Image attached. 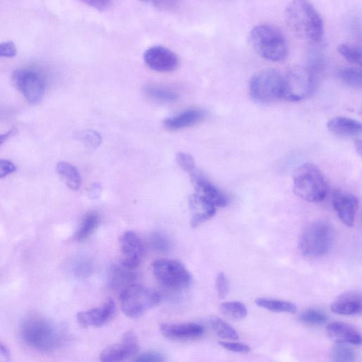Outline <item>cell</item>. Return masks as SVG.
<instances>
[{
    "instance_id": "6da1fadb",
    "label": "cell",
    "mask_w": 362,
    "mask_h": 362,
    "mask_svg": "<svg viewBox=\"0 0 362 362\" xmlns=\"http://www.w3.org/2000/svg\"><path fill=\"white\" fill-rule=\"evenodd\" d=\"M288 27L295 36L319 43L324 35L323 20L309 0H292L285 10Z\"/></svg>"
},
{
    "instance_id": "7a4b0ae2",
    "label": "cell",
    "mask_w": 362,
    "mask_h": 362,
    "mask_svg": "<svg viewBox=\"0 0 362 362\" xmlns=\"http://www.w3.org/2000/svg\"><path fill=\"white\" fill-rule=\"evenodd\" d=\"M21 336L29 347L43 352H52L63 344L64 336L51 321L42 317H29L21 326Z\"/></svg>"
},
{
    "instance_id": "3957f363",
    "label": "cell",
    "mask_w": 362,
    "mask_h": 362,
    "mask_svg": "<svg viewBox=\"0 0 362 362\" xmlns=\"http://www.w3.org/2000/svg\"><path fill=\"white\" fill-rule=\"evenodd\" d=\"M249 41L254 51L262 58L281 62L288 57L287 39L278 27L262 24L255 26L250 33Z\"/></svg>"
},
{
    "instance_id": "277c9868",
    "label": "cell",
    "mask_w": 362,
    "mask_h": 362,
    "mask_svg": "<svg viewBox=\"0 0 362 362\" xmlns=\"http://www.w3.org/2000/svg\"><path fill=\"white\" fill-rule=\"evenodd\" d=\"M293 188L296 194L309 203L323 201L328 192V185L324 175L311 163H303L296 170Z\"/></svg>"
},
{
    "instance_id": "5b68a950",
    "label": "cell",
    "mask_w": 362,
    "mask_h": 362,
    "mask_svg": "<svg viewBox=\"0 0 362 362\" xmlns=\"http://www.w3.org/2000/svg\"><path fill=\"white\" fill-rule=\"evenodd\" d=\"M336 239L332 225L325 221H316L307 226L300 237L299 248L308 257H318L332 250Z\"/></svg>"
},
{
    "instance_id": "8992f818",
    "label": "cell",
    "mask_w": 362,
    "mask_h": 362,
    "mask_svg": "<svg viewBox=\"0 0 362 362\" xmlns=\"http://www.w3.org/2000/svg\"><path fill=\"white\" fill-rule=\"evenodd\" d=\"M161 301L159 293L142 284H132L120 291V303L124 314L131 318L142 316Z\"/></svg>"
},
{
    "instance_id": "52a82bcc",
    "label": "cell",
    "mask_w": 362,
    "mask_h": 362,
    "mask_svg": "<svg viewBox=\"0 0 362 362\" xmlns=\"http://www.w3.org/2000/svg\"><path fill=\"white\" fill-rule=\"evenodd\" d=\"M285 77L280 72L268 69L255 74L250 82L252 100L258 104H270L284 96Z\"/></svg>"
},
{
    "instance_id": "ba28073f",
    "label": "cell",
    "mask_w": 362,
    "mask_h": 362,
    "mask_svg": "<svg viewBox=\"0 0 362 362\" xmlns=\"http://www.w3.org/2000/svg\"><path fill=\"white\" fill-rule=\"evenodd\" d=\"M154 276L163 285L172 289H183L190 285L192 277L181 262L168 259H159L153 262Z\"/></svg>"
},
{
    "instance_id": "9c48e42d",
    "label": "cell",
    "mask_w": 362,
    "mask_h": 362,
    "mask_svg": "<svg viewBox=\"0 0 362 362\" xmlns=\"http://www.w3.org/2000/svg\"><path fill=\"white\" fill-rule=\"evenodd\" d=\"M15 87L21 92L30 105L42 102L46 91V82L37 71L31 69H19L12 75Z\"/></svg>"
},
{
    "instance_id": "30bf717a",
    "label": "cell",
    "mask_w": 362,
    "mask_h": 362,
    "mask_svg": "<svg viewBox=\"0 0 362 362\" xmlns=\"http://www.w3.org/2000/svg\"><path fill=\"white\" fill-rule=\"evenodd\" d=\"M315 84V74L311 69L294 71L285 77L283 98L294 102L303 100L314 91Z\"/></svg>"
},
{
    "instance_id": "8fae6325",
    "label": "cell",
    "mask_w": 362,
    "mask_h": 362,
    "mask_svg": "<svg viewBox=\"0 0 362 362\" xmlns=\"http://www.w3.org/2000/svg\"><path fill=\"white\" fill-rule=\"evenodd\" d=\"M119 245L120 265L129 270H136L141 265L145 252L141 239L134 232H126L120 236Z\"/></svg>"
},
{
    "instance_id": "7c38bea8",
    "label": "cell",
    "mask_w": 362,
    "mask_h": 362,
    "mask_svg": "<svg viewBox=\"0 0 362 362\" xmlns=\"http://www.w3.org/2000/svg\"><path fill=\"white\" fill-rule=\"evenodd\" d=\"M147 67L159 73H170L176 71L179 65V58L172 51L163 46H153L144 54Z\"/></svg>"
},
{
    "instance_id": "4fadbf2b",
    "label": "cell",
    "mask_w": 362,
    "mask_h": 362,
    "mask_svg": "<svg viewBox=\"0 0 362 362\" xmlns=\"http://www.w3.org/2000/svg\"><path fill=\"white\" fill-rule=\"evenodd\" d=\"M139 348L137 336L134 333L127 332L123 336L120 343L104 350L100 355V360L104 362L125 361L135 356Z\"/></svg>"
},
{
    "instance_id": "5bb4252c",
    "label": "cell",
    "mask_w": 362,
    "mask_h": 362,
    "mask_svg": "<svg viewBox=\"0 0 362 362\" xmlns=\"http://www.w3.org/2000/svg\"><path fill=\"white\" fill-rule=\"evenodd\" d=\"M334 208L341 221L349 227L354 225L359 208L357 197L347 192L336 190L332 197Z\"/></svg>"
},
{
    "instance_id": "9a60e30c",
    "label": "cell",
    "mask_w": 362,
    "mask_h": 362,
    "mask_svg": "<svg viewBox=\"0 0 362 362\" xmlns=\"http://www.w3.org/2000/svg\"><path fill=\"white\" fill-rule=\"evenodd\" d=\"M160 331L164 337L172 340H194L202 337L205 333L204 327L199 323H163Z\"/></svg>"
},
{
    "instance_id": "2e32d148",
    "label": "cell",
    "mask_w": 362,
    "mask_h": 362,
    "mask_svg": "<svg viewBox=\"0 0 362 362\" xmlns=\"http://www.w3.org/2000/svg\"><path fill=\"white\" fill-rule=\"evenodd\" d=\"M190 177L197 194L204 197L216 207L224 208L228 205L227 196L203 174L193 171L190 173Z\"/></svg>"
},
{
    "instance_id": "e0dca14e",
    "label": "cell",
    "mask_w": 362,
    "mask_h": 362,
    "mask_svg": "<svg viewBox=\"0 0 362 362\" xmlns=\"http://www.w3.org/2000/svg\"><path fill=\"white\" fill-rule=\"evenodd\" d=\"M115 314V302L109 300L100 307L78 313L77 319L84 327H102L111 320Z\"/></svg>"
},
{
    "instance_id": "ac0fdd59",
    "label": "cell",
    "mask_w": 362,
    "mask_h": 362,
    "mask_svg": "<svg viewBox=\"0 0 362 362\" xmlns=\"http://www.w3.org/2000/svg\"><path fill=\"white\" fill-rule=\"evenodd\" d=\"M189 205L192 212L191 226L194 228L212 218L217 212L216 206L197 193L190 197Z\"/></svg>"
},
{
    "instance_id": "d6986e66",
    "label": "cell",
    "mask_w": 362,
    "mask_h": 362,
    "mask_svg": "<svg viewBox=\"0 0 362 362\" xmlns=\"http://www.w3.org/2000/svg\"><path fill=\"white\" fill-rule=\"evenodd\" d=\"M329 337L336 343L361 345L362 339L360 334L351 325L343 322H333L327 326Z\"/></svg>"
},
{
    "instance_id": "ffe728a7",
    "label": "cell",
    "mask_w": 362,
    "mask_h": 362,
    "mask_svg": "<svg viewBox=\"0 0 362 362\" xmlns=\"http://www.w3.org/2000/svg\"><path fill=\"white\" fill-rule=\"evenodd\" d=\"M332 311L339 315L352 316L361 313V296L357 292H349L341 296L331 306Z\"/></svg>"
},
{
    "instance_id": "44dd1931",
    "label": "cell",
    "mask_w": 362,
    "mask_h": 362,
    "mask_svg": "<svg viewBox=\"0 0 362 362\" xmlns=\"http://www.w3.org/2000/svg\"><path fill=\"white\" fill-rule=\"evenodd\" d=\"M327 128L332 133L341 137H355L359 136L362 131L361 123L345 117L332 119L327 123Z\"/></svg>"
},
{
    "instance_id": "7402d4cb",
    "label": "cell",
    "mask_w": 362,
    "mask_h": 362,
    "mask_svg": "<svg viewBox=\"0 0 362 362\" xmlns=\"http://www.w3.org/2000/svg\"><path fill=\"white\" fill-rule=\"evenodd\" d=\"M206 117L204 111L199 109H190L163 121L164 125L171 130H177L190 127L201 122Z\"/></svg>"
},
{
    "instance_id": "603a6c76",
    "label": "cell",
    "mask_w": 362,
    "mask_h": 362,
    "mask_svg": "<svg viewBox=\"0 0 362 362\" xmlns=\"http://www.w3.org/2000/svg\"><path fill=\"white\" fill-rule=\"evenodd\" d=\"M136 279L137 276L134 271L129 270L121 265L113 266L109 272V284L112 289L121 291L135 283Z\"/></svg>"
},
{
    "instance_id": "cb8c5ba5",
    "label": "cell",
    "mask_w": 362,
    "mask_h": 362,
    "mask_svg": "<svg viewBox=\"0 0 362 362\" xmlns=\"http://www.w3.org/2000/svg\"><path fill=\"white\" fill-rule=\"evenodd\" d=\"M57 172L71 190H78L80 188L82 177L78 170L73 164L60 161L57 163Z\"/></svg>"
},
{
    "instance_id": "d4e9b609",
    "label": "cell",
    "mask_w": 362,
    "mask_h": 362,
    "mask_svg": "<svg viewBox=\"0 0 362 362\" xmlns=\"http://www.w3.org/2000/svg\"><path fill=\"white\" fill-rule=\"evenodd\" d=\"M257 307L275 313L294 314L298 307L294 304L279 300L258 298L255 300Z\"/></svg>"
},
{
    "instance_id": "484cf974",
    "label": "cell",
    "mask_w": 362,
    "mask_h": 362,
    "mask_svg": "<svg viewBox=\"0 0 362 362\" xmlns=\"http://www.w3.org/2000/svg\"><path fill=\"white\" fill-rule=\"evenodd\" d=\"M146 94L152 100L163 104L174 103L178 100V94L172 90L154 85H149L145 88Z\"/></svg>"
},
{
    "instance_id": "4316f807",
    "label": "cell",
    "mask_w": 362,
    "mask_h": 362,
    "mask_svg": "<svg viewBox=\"0 0 362 362\" xmlns=\"http://www.w3.org/2000/svg\"><path fill=\"white\" fill-rule=\"evenodd\" d=\"M100 219L95 212L89 213L82 221L79 229L78 230L75 238L78 242H82L89 237L95 231Z\"/></svg>"
},
{
    "instance_id": "83f0119b",
    "label": "cell",
    "mask_w": 362,
    "mask_h": 362,
    "mask_svg": "<svg viewBox=\"0 0 362 362\" xmlns=\"http://www.w3.org/2000/svg\"><path fill=\"white\" fill-rule=\"evenodd\" d=\"M339 80L350 87L361 89L362 86V71L361 69L344 67L337 72Z\"/></svg>"
},
{
    "instance_id": "f1b7e54d",
    "label": "cell",
    "mask_w": 362,
    "mask_h": 362,
    "mask_svg": "<svg viewBox=\"0 0 362 362\" xmlns=\"http://www.w3.org/2000/svg\"><path fill=\"white\" fill-rule=\"evenodd\" d=\"M210 324L214 332L219 338L226 340H238L239 338V334L234 327L223 319L213 316L210 319Z\"/></svg>"
},
{
    "instance_id": "f546056e",
    "label": "cell",
    "mask_w": 362,
    "mask_h": 362,
    "mask_svg": "<svg viewBox=\"0 0 362 362\" xmlns=\"http://www.w3.org/2000/svg\"><path fill=\"white\" fill-rule=\"evenodd\" d=\"M220 311L229 319L240 320L245 318L248 314L246 306L239 302H224L220 305Z\"/></svg>"
},
{
    "instance_id": "4dcf8cb0",
    "label": "cell",
    "mask_w": 362,
    "mask_h": 362,
    "mask_svg": "<svg viewBox=\"0 0 362 362\" xmlns=\"http://www.w3.org/2000/svg\"><path fill=\"white\" fill-rule=\"evenodd\" d=\"M356 353L347 344L337 343L331 351V358L336 362H353Z\"/></svg>"
},
{
    "instance_id": "1f68e13d",
    "label": "cell",
    "mask_w": 362,
    "mask_h": 362,
    "mask_svg": "<svg viewBox=\"0 0 362 362\" xmlns=\"http://www.w3.org/2000/svg\"><path fill=\"white\" fill-rule=\"evenodd\" d=\"M338 51L348 62L359 66L361 65L362 49L360 46L343 44L338 46Z\"/></svg>"
},
{
    "instance_id": "d6a6232c",
    "label": "cell",
    "mask_w": 362,
    "mask_h": 362,
    "mask_svg": "<svg viewBox=\"0 0 362 362\" xmlns=\"http://www.w3.org/2000/svg\"><path fill=\"white\" fill-rule=\"evenodd\" d=\"M327 316L322 311L314 309H309L301 314L300 320L309 325H323L327 321Z\"/></svg>"
},
{
    "instance_id": "836d02e7",
    "label": "cell",
    "mask_w": 362,
    "mask_h": 362,
    "mask_svg": "<svg viewBox=\"0 0 362 362\" xmlns=\"http://www.w3.org/2000/svg\"><path fill=\"white\" fill-rule=\"evenodd\" d=\"M79 138L89 147L95 149L100 145L102 137L96 132L85 130L79 135Z\"/></svg>"
},
{
    "instance_id": "e575fe53",
    "label": "cell",
    "mask_w": 362,
    "mask_h": 362,
    "mask_svg": "<svg viewBox=\"0 0 362 362\" xmlns=\"http://www.w3.org/2000/svg\"><path fill=\"white\" fill-rule=\"evenodd\" d=\"M141 1L151 5L161 10H172L176 8L181 0H141Z\"/></svg>"
},
{
    "instance_id": "d590c367",
    "label": "cell",
    "mask_w": 362,
    "mask_h": 362,
    "mask_svg": "<svg viewBox=\"0 0 362 362\" xmlns=\"http://www.w3.org/2000/svg\"><path fill=\"white\" fill-rule=\"evenodd\" d=\"M151 244L154 250L159 252H166L170 248L169 239L159 233H155L152 236Z\"/></svg>"
},
{
    "instance_id": "8d00e7d4",
    "label": "cell",
    "mask_w": 362,
    "mask_h": 362,
    "mask_svg": "<svg viewBox=\"0 0 362 362\" xmlns=\"http://www.w3.org/2000/svg\"><path fill=\"white\" fill-rule=\"evenodd\" d=\"M177 161L184 171L189 173L194 171V160L190 154L180 152L177 155Z\"/></svg>"
},
{
    "instance_id": "74e56055",
    "label": "cell",
    "mask_w": 362,
    "mask_h": 362,
    "mask_svg": "<svg viewBox=\"0 0 362 362\" xmlns=\"http://www.w3.org/2000/svg\"><path fill=\"white\" fill-rule=\"evenodd\" d=\"M216 289L220 299H224L229 291V282L223 273L218 274L216 278Z\"/></svg>"
},
{
    "instance_id": "f35d334b",
    "label": "cell",
    "mask_w": 362,
    "mask_h": 362,
    "mask_svg": "<svg viewBox=\"0 0 362 362\" xmlns=\"http://www.w3.org/2000/svg\"><path fill=\"white\" fill-rule=\"evenodd\" d=\"M219 345L224 349L235 353L247 354L251 352V347L241 343L220 342Z\"/></svg>"
},
{
    "instance_id": "ab89813d",
    "label": "cell",
    "mask_w": 362,
    "mask_h": 362,
    "mask_svg": "<svg viewBox=\"0 0 362 362\" xmlns=\"http://www.w3.org/2000/svg\"><path fill=\"white\" fill-rule=\"evenodd\" d=\"M16 45L12 42L0 44V57L11 58L17 55Z\"/></svg>"
},
{
    "instance_id": "60d3db41",
    "label": "cell",
    "mask_w": 362,
    "mask_h": 362,
    "mask_svg": "<svg viewBox=\"0 0 362 362\" xmlns=\"http://www.w3.org/2000/svg\"><path fill=\"white\" fill-rule=\"evenodd\" d=\"M82 1L98 11L103 12L111 6L113 0H82Z\"/></svg>"
},
{
    "instance_id": "b9f144b4",
    "label": "cell",
    "mask_w": 362,
    "mask_h": 362,
    "mask_svg": "<svg viewBox=\"0 0 362 362\" xmlns=\"http://www.w3.org/2000/svg\"><path fill=\"white\" fill-rule=\"evenodd\" d=\"M16 171L17 168L13 162L7 159H0V179L5 178Z\"/></svg>"
},
{
    "instance_id": "7bdbcfd3",
    "label": "cell",
    "mask_w": 362,
    "mask_h": 362,
    "mask_svg": "<svg viewBox=\"0 0 362 362\" xmlns=\"http://www.w3.org/2000/svg\"><path fill=\"white\" fill-rule=\"evenodd\" d=\"M137 362H163L165 361L164 356L157 352H145L136 357Z\"/></svg>"
},
{
    "instance_id": "ee69618b",
    "label": "cell",
    "mask_w": 362,
    "mask_h": 362,
    "mask_svg": "<svg viewBox=\"0 0 362 362\" xmlns=\"http://www.w3.org/2000/svg\"><path fill=\"white\" fill-rule=\"evenodd\" d=\"M10 359V352L3 343H0V362H6Z\"/></svg>"
},
{
    "instance_id": "f6af8a7d",
    "label": "cell",
    "mask_w": 362,
    "mask_h": 362,
    "mask_svg": "<svg viewBox=\"0 0 362 362\" xmlns=\"http://www.w3.org/2000/svg\"><path fill=\"white\" fill-rule=\"evenodd\" d=\"M17 133V129L13 128L10 129L8 133L0 135V145L6 142L10 137L15 136Z\"/></svg>"
},
{
    "instance_id": "bcb514c9",
    "label": "cell",
    "mask_w": 362,
    "mask_h": 362,
    "mask_svg": "<svg viewBox=\"0 0 362 362\" xmlns=\"http://www.w3.org/2000/svg\"><path fill=\"white\" fill-rule=\"evenodd\" d=\"M89 266L87 264H85V263L82 262V263H80V264H78L77 266H76V273L80 275H84V274H87V272L89 271Z\"/></svg>"
},
{
    "instance_id": "7dc6e473",
    "label": "cell",
    "mask_w": 362,
    "mask_h": 362,
    "mask_svg": "<svg viewBox=\"0 0 362 362\" xmlns=\"http://www.w3.org/2000/svg\"><path fill=\"white\" fill-rule=\"evenodd\" d=\"M356 150L358 151L359 154H361V141H357L355 143Z\"/></svg>"
}]
</instances>
